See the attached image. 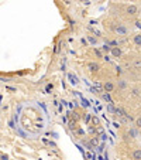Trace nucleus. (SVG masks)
Returning a JSON list of instances; mask_svg holds the SVG:
<instances>
[{
  "label": "nucleus",
  "mask_w": 141,
  "mask_h": 160,
  "mask_svg": "<svg viewBox=\"0 0 141 160\" xmlns=\"http://www.w3.org/2000/svg\"><path fill=\"white\" fill-rule=\"evenodd\" d=\"M116 33H117L119 35H126V34H127V29L124 27L123 24H119V26L116 27Z\"/></svg>",
  "instance_id": "nucleus-6"
},
{
  "label": "nucleus",
  "mask_w": 141,
  "mask_h": 160,
  "mask_svg": "<svg viewBox=\"0 0 141 160\" xmlns=\"http://www.w3.org/2000/svg\"><path fill=\"white\" fill-rule=\"evenodd\" d=\"M88 68H89V71H90V72H97V71L100 69V65L97 64V63H89Z\"/></svg>",
  "instance_id": "nucleus-4"
},
{
  "label": "nucleus",
  "mask_w": 141,
  "mask_h": 160,
  "mask_svg": "<svg viewBox=\"0 0 141 160\" xmlns=\"http://www.w3.org/2000/svg\"><path fill=\"white\" fill-rule=\"evenodd\" d=\"M134 125H136V128L141 129V116H138V118H136V121H134Z\"/></svg>",
  "instance_id": "nucleus-10"
},
{
  "label": "nucleus",
  "mask_w": 141,
  "mask_h": 160,
  "mask_svg": "<svg viewBox=\"0 0 141 160\" xmlns=\"http://www.w3.org/2000/svg\"><path fill=\"white\" fill-rule=\"evenodd\" d=\"M18 125L28 136H40L47 129L48 118L41 106L27 103L18 112Z\"/></svg>",
  "instance_id": "nucleus-1"
},
{
  "label": "nucleus",
  "mask_w": 141,
  "mask_h": 160,
  "mask_svg": "<svg viewBox=\"0 0 141 160\" xmlns=\"http://www.w3.org/2000/svg\"><path fill=\"white\" fill-rule=\"evenodd\" d=\"M50 89H52V85H51V84L47 85V91H50Z\"/></svg>",
  "instance_id": "nucleus-12"
},
{
  "label": "nucleus",
  "mask_w": 141,
  "mask_h": 160,
  "mask_svg": "<svg viewBox=\"0 0 141 160\" xmlns=\"http://www.w3.org/2000/svg\"><path fill=\"white\" fill-rule=\"evenodd\" d=\"M0 160H9V156L4 155V153H1V155H0Z\"/></svg>",
  "instance_id": "nucleus-11"
},
{
  "label": "nucleus",
  "mask_w": 141,
  "mask_h": 160,
  "mask_svg": "<svg viewBox=\"0 0 141 160\" xmlns=\"http://www.w3.org/2000/svg\"><path fill=\"white\" fill-rule=\"evenodd\" d=\"M111 55H113L114 58L122 57V50H120L119 47H113V48H111Z\"/></svg>",
  "instance_id": "nucleus-8"
},
{
  "label": "nucleus",
  "mask_w": 141,
  "mask_h": 160,
  "mask_svg": "<svg viewBox=\"0 0 141 160\" xmlns=\"http://www.w3.org/2000/svg\"><path fill=\"white\" fill-rule=\"evenodd\" d=\"M114 89H116V85H114L113 81H105V82H103V91H105V92L109 94V92H113Z\"/></svg>",
  "instance_id": "nucleus-3"
},
{
  "label": "nucleus",
  "mask_w": 141,
  "mask_h": 160,
  "mask_svg": "<svg viewBox=\"0 0 141 160\" xmlns=\"http://www.w3.org/2000/svg\"><path fill=\"white\" fill-rule=\"evenodd\" d=\"M117 86H119V89H126V88L128 86V84H127V81H126V80H119Z\"/></svg>",
  "instance_id": "nucleus-9"
},
{
  "label": "nucleus",
  "mask_w": 141,
  "mask_h": 160,
  "mask_svg": "<svg viewBox=\"0 0 141 160\" xmlns=\"http://www.w3.org/2000/svg\"><path fill=\"white\" fill-rule=\"evenodd\" d=\"M131 159L133 160H141V149H134V150H133Z\"/></svg>",
  "instance_id": "nucleus-5"
},
{
  "label": "nucleus",
  "mask_w": 141,
  "mask_h": 160,
  "mask_svg": "<svg viewBox=\"0 0 141 160\" xmlns=\"http://www.w3.org/2000/svg\"><path fill=\"white\" fill-rule=\"evenodd\" d=\"M133 43L137 46V47H141V33H137L133 35Z\"/></svg>",
  "instance_id": "nucleus-7"
},
{
  "label": "nucleus",
  "mask_w": 141,
  "mask_h": 160,
  "mask_svg": "<svg viewBox=\"0 0 141 160\" xmlns=\"http://www.w3.org/2000/svg\"><path fill=\"white\" fill-rule=\"evenodd\" d=\"M126 13H127L130 17L137 16V13H138V7H137L136 4H128V6L126 7Z\"/></svg>",
  "instance_id": "nucleus-2"
}]
</instances>
